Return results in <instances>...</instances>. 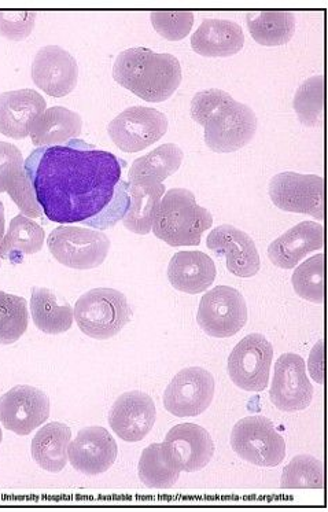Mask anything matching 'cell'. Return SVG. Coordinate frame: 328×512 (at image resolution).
I'll return each instance as SVG.
<instances>
[{
    "label": "cell",
    "instance_id": "14",
    "mask_svg": "<svg viewBox=\"0 0 328 512\" xmlns=\"http://www.w3.org/2000/svg\"><path fill=\"white\" fill-rule=\"evenodd\" d=\"M269 397L271 403L283 412H298L311 405L313 388L307 375V364L301 356L285 353L276 360Z\"/></svg>",
    "mask_w": 328,
    "mask_h": 512
},
{
    "label": "cell",
    "instance_id": "34",
    "mask_svg": "<svg viewBox=\"0 0 328 512\" xmlns=\"http://www.w3.org/2000/svg\"><path fill=\"white\" fill-rule=\"evenodd\" d=\"M294 110L307 127H322L324 117V77L313 76L304 81L294 97Z\"/></svg>",
    "mask_w": 328,
    "mask_h": 512
},
{
    "label": "cell",
    "instance_id": "19",
    "mask_svg": "<svg viewBox=\"0 0 328 512\" xmlns=\"http://www.w3.org/2000/svg\"><path fill=\"white\" fill-rule=\"evenodd\" d=\"M157 419L156 404L149 394L134 390L124 393L109 412V425L116 436L127 442L145 440Z\"/></svg>",
    "mask_w": 328,
    "mask_h": 512
},
{
    "label": "cell",
    "instance_id": "11",
    "mask_svg": "<svg viewBox=\"0 0 328 512\" xmlns=\"http://www.w3.org/2000/svg\"><path fill=\"white\" fill-rule=\"evenodd\" d=\"M167 131V116L145 106L125 109L108 127L110 139L125 153L145 150L160 141Z\"/></svg>",
    "mask_w": 328,
    "mask_h": 512
},
{
    "label": "cell",
    "instance_id": "22",
    "mask_svg": "<svg viewBox=\"0 0 328 512\" xmlns=\"http://www.w3.org/2000/svg\"><path fill=\"white\" fill-rule=\"evenodd\" d=\"M324 228L320 223L302 221L269 245L268 257L282 270L296 268L309 253L322 250Z\"/></svg>",
    "mask_w": 328,
    "mask_h": 512
},
{
    "label": "cell",
    "instance_id": "35",
    "mask_svg": "<svg viewBox=\"0 0 328 512\" xmlns=\"http://www.w3.org/2000/svg\"><path fill=\"white\" fill-rule=\"evenodd\" d=\"M283 489H323L324 467L311 455H298L285 467L280 481Z\"/></svg>",
    "mask_w": 328,
    "mask_h": 512
},
{
    "label": "cell",
    "instance_id": "2",
    "mask_svg": "<svg viewBox=\"0 0 328 512\" xmlns=\"http://www.w3.org/2000/svg\"><path fill=\"white\" fill-rule=\"evenodd\" d=\"M121 87L146 102H164L182 83V66L175 55L157 54L146 47L123 51L113 66Z\"/></svg>",
    "mask_w": 328,
    "mask_h": 512
},
{
    "label": "cell",
    "instance_id": "7",
    "mask_svg": "<svg viewBox=\"0 0 328 512\" xmlns=\"http://www.w3.org/2000/svg\"><path fill=\"white\" fill-rule=\"evenodd\" d=\"M205 143L215 153H234L249 145L256 135L257 117L245 103L228 97L206 120Z\"/></svg>",
    "mask_w": 328,
    "mask_h": 512
},
{
    "label": "cell",
    "instance_id": "1",
    "mask_svg": "<svg viewBox=\"0 0 328 512\" xmlns=\"http://www.w3.org/2000/svg\"><path fill=\"white\" fill-rule=\"evenodd\" d=\"M36 201L57 224H84L105 231L130 209L127 162L81 139L38 147L24 164Z\"/></svg>",
    "mask_w": 328,
    "mask_h": 512
},
{
    "label": "cell",
    "instance_id": "29",
    "mask_svg": "<svg viewBox=\"0 0 328 512\" xmlns=\"http://www.w3.org/2000/svg\"><path fill=\"white\" fill-rule=\"evenodd\" d=\"M33 323L43 333L57 335L72 329L75 312L50 289L35 287L31 296Z\"/></svg>",
    "mask_w": 328,
    "mask_h": 512
},
{
    "label": "cell",
    "instance_id": "27",
    "mask_svg": "<svg viewBox=\"0 0 328 512\" xmlns=\"http://www.w3.org/2000/svg\"><path fill=\"white\" fill-rule=\"evenodd\" d=\"M72 430L65 423L51 422L42 427L32 440V458L40 469L60 473L68 464V447Z\"/></svg>",
    "mask_w": 328,
    "mask_h": 512
},
{
    "label": "cell",
    "instance_id": "26",
    "mask_svg": "<svg viewBox=\"0 0 328 512\" xmlns=\"http://www.w3.org/2000/svg\"><path fill=\"white\" fill-rule=\"evenodd\" d=\"M167 193L164 184L153 180H131L128 182L130 194V209L123 217V224L131 232L138 235H147L153 227L161 198Z\"/></svg>",
    "mask_w": 328,
    "mask_h": 512
},
{
    "label": "cell",
    "instance_id": "16",
    "mask_svg": "<svg viewBox=\"0 0 328 512\" xmlns=\"http://www.w3.org/2000/svg\"><path fill=\"white\" fill-rule=\"evenodd\" d=\"M117 442L105 427L91 426L80 430L70 441L68 459L79 473L95 477L106 473L116 463Z\"/></svg>",
    "mask_w": 328,
    "mask_h": 512
},
{
    "label": "cell",
    "instance_id": "13",
    "mask_svg": "<svg viewBox=\"0 0 328 512\" xmlns=\"http://www.w3.org/2000/svg\"><path fill=\"white\" fill-rule=\"evenodd\" d=\"M50 418L46 393L28 385H18L0 397V422L17 436H29Z\"/></svg>",
    "mask_w": 328,
    "mask_h": 512
},
{
    "label": "cell",
    "instance_id": "33",
    "mask_svg": "<svg viewBox=\"0 0 328 512\" xmlns=\"http://www.w3.org/2000/svg\"><path fill=\"white\" fill-rule=\"evenodd\" d=\"M29 312L25 298L0 292V345H11L28 330Z\"/></svg>",
    "mask_w": 328,
    "mask_h": 512
},
{
    "label": "cell",
    "instance_id": "38",
    "mask_svg": "<svg viewBox=\"0 0 328 512\" xmlns=\"http://www.w3.org/2000/svg\"><path fill=\"white\" fill-rule=\"evenodd\" d=\"M35 22L33 11H0V35L13 42H21L31 35Z\"/></svg>",
    "mask_w": 328,
    "mask_h": 512
},
{
    "label": "cell",
    "instance_id": "40",
    "mask_svg": "<svg viewBox=\"0 0 328 512\" xmlns=\"http://www.w3.org/2000/svg\"><path fill=\"white\" fill-rule=\"evenodd\" d=\"M2 441H3V433H2V429H0V444H2Z\"/></svg>",
    "mask_w": 328,
    "mask_h": 512
},
{
    "label": "cell",
    "instance_id": "12",
    "mask_svg": "<svg viewBox=\"0 0 328 512\" xmlns=\"http://www.w3.org/2000/svg\"><path fill=\"white\" fill-rule=\"evenodd\" d=\"M215 378L201 367L178 372L164 392V407L178 418H194L204 414L215 397Z\"/></svg>",
    "mask_w": 328,
    "mask_h": 512
},
{
    "label": "cell",
    "instance_id": "6",
    "mask_svg": "<svg viewBox=\"0 0 328 512\" xmlns=\"http://www.w3.org/2000/svg\"><path fill=\"white\" fill-rule=\"evenodd\" d=\"M231 447L239 458L259 467H276L286 458L285 438L265 416H248L234 426Z\"/></svg>",
    "mask_w": 328,
    "mask_h": 512
},
{
    "label": "cell",
    "instance_id": "23",
    "mask_svg": "<svg viewBox=\"0 0 328 512\" xmlns=\"http://www.w3.org/2000/svg\"><path fill=\"white\" fill-rule=\"evenodd\" d=\"M245 44L241 25L234 21L208 18L191 36L195 53L208 58H226L238 54Z\"/></svg>",
    "mask_w": 328,
    "mask_h": 512
},
{
    "label": "cell",
    "instance_id": "30",
    "mask_svg": "<svg viewBox=\"0 0 328 512\" xmlns=\"http://www.w3.org/2000/svg\"><path fill=\"white\" fill-rule=\"evenodd\" d=\"M246 22L252 38L265 47L283 46L296 32V16L290 11H254Z\"/></svg>",
    "mask_w": 328,
    "mask_h": 512
},
{
    "label": "cell",
    "instance_id": "4",
    "mask_svg": "<svg viewBox=\"0 0 328 512\" xmlns=\"http://www.w3.org/2000/svg\"><path fill=\"white\" fill-rule=\"evenodd\" d=\"M75 319L79 329L94 340H110L131 322L132 308L119 290L94 289L77 300Z\"/></svg>",
    "mask_w": 328,
    "mask_h": 512
},
{
    "label": "cell",
    "instance_id": "10",
    "mask_svg": "<svg viewBox=\"0 0 328 512\" xmlns=\"http://www.w3.org/2000/svg\"><path fill=\"white\" fill-rule=\"evenodd\" d=\"M269 197L282 211L324 219V182L322 176L283 172L269 183Z\"/></svg>",
    "mask_w": 328,
    "mask_h": 512
},
{
    "label": "cell",
    "instance_id": "3",
    "mask_svg": "<svg viewBox=\"0 0 328 512\" xmlns=\"http://www.w3.org/2000/svg\"><path fill=\"white\" fill-rule=\"evenodd\" d=\"M212 224V213L197 204L190 190L171 189L161 198L151 231L172 248L198 246Z\"/></svg>",
    "mask_w": 328,
    "mask_h": 512
},
{
    "label": "cell",
    "instance_id": "20",
    "mask_svg": "<svg viewBox=\"0 0 328 512\" xmlns=\"http://www.w3.org/2000/svg\"><path fill=\"white\" fill-rule=\"evenodd\" d=\"M24 157L18 147L0 142V193H7L16 202L22 215L29 219L42 217L43 209L36 201L35 191L24 168Z\"/></svg>",
    "mask_w": 328,
    "mask_h": 512
},
{
    "label": "cell",
    "instance_id": "28",
    "mask_svg": "<svg viewBox=\"0 0 328 512\" xmlns=\"http://www.w3.org/2000/svg\"><path fill=\"white\" fill-rule=\"evenodd\" d=\"M44 239L43 228L21 213L11 220L9 230L0 242V259L21 264L25 257L43 249Z\"/></svg>",
    "mask_w": 328,
    "mask_h": 512
},
{
    "label": "cell",
    "instance_id": "17",
    "mask_svg": "<svg viewBox=\"0 0 328 512\" xmlns=\"http://www.w3.org/2000/svg\"><path fill=\"white\" fill-rule=\"evenodd\" d=\"M32 80L50 97H66L77 86L79 65L62 47L46 46L33 58Z\"/></svg>",
    "mask_w": 328,
    "mask_h": 512
},
{
    "label": "cell",
    "instance_id": "39",
    "mask_svg": "<svg viewBox=\"0 0 328 512\" xmlns=\"http://www.w3.org/2000/svg\"><path fill=\"white\" fill-rule=\"evenodd\" d=\"M5 206H3L2 201H0V242H2L3 237H5Z\"/></svg>",
    "mask_w": 328,
    "mask_h": 512
},
{
    "label": "cell",
    "instance_id": "18",
    "mask_svg": "<svg viewBox=\"0 0 328 512\" xmlns=\"http://www.w3.org/2000/svg\"><path fill=\"white\" fill-rule=\"evenodd\" d=\"M206 246L216 256L226 257L227 268L239 278H252L260 271L261 261L256 243L239 228L223 224L210 231Z\"/></svg>",
    "mask_w": 328,
    "mask_h": 512
},
{
    "label": "cell",
    "instance_id": "25",
    "mask_svg": "<svg viewBox=\"0 0 328 512\" xmlns=\"http://www.w3.org/2000/svg\"><path fill=\"white\" fill-rule=\"evenodd\" d=\"M81 130L83 119L79 113L54 106L40 114L29 136L36 147L64 146L72 139L79 138Z\"/></svg>",
    "mask_w": 328,
    "mask_h": 512
},
{
    "label": "cell",
    "instance_id": "31",
    "mask_svg": "<svg viewBox=\"0 0 328 512\" xmlns=\"http://www.w3.org/2000/svg\"><path fill=\"white\" fill-rule=\"evenodd\" d=\"M184 158L183 150L175 143H167L134 161L128 180H153L162 183L179 171Z\"/></svg>",
    "mask_w": 328,
    "mask_h": 512
},
{
    "label": "cell",
    "instance_id": "32",
    "mask_svg": "<svg viewBox=\"0 0 328 512\" xmlns=\"http://www.w3.org/2000/svg\"><path fill=\"white\" fill-rule=\"evenodd\" d=\"M139 480L150 489H169L179 481L180 471L169 459L162 444H151L140 456Z\"/></svg>",
    "mask_w": 328,
    "mask_h": 512
},
{
    "label": "cell",
    "instance_id": "37",
    "mask_svg": "<svg viewBox=\"0 0 328 512\" xmlns=\"http://www.w3.org/2000/svg\"><path fill=\"white\" fill-rule=\"evenodd\" d=\"M150 20L162 38L179 42L187 38L193 29L194 14L191 11H153Z\"/></svg>",
    "mask_w": 328,
    "mask_h": 512
},
{
    "label": "cell",
    "instance_id": "36",
    "mask_svg": "<svg viewBox=\"0 0 328 512\" xmlns=\"http://www.w3.org/2000/svg\"><path fill=\"white\" fill-rule=\"evenodd\" d=\"M291 281L298 296L313 304H323L324 254H316L305 263L298 265Z\"/></svg>",
    "mask_w": 328,
    "mask_h": 512
},
{
    "label": "cell",
    "instance_id": "8",
    "mask_svg": "<svg viewBox=\"0 0 328 512\" xmlns=\"http://www.w3.org/2000/svg\"><path fill=\"white\" fill-rule=\"evenodd\" d=\"M197 322L209 337H234L248 323V305L238 290L217 286L199 302Z\"/></svg>",
    "mask_w": 328,
    "mask_h": 512
},
{
    "label": "cell",
    "instance_id": "24",
    "mask_svg": "<svg viewBox=\"0 0 328 512\" xmlns=\"http://www.w3.org/2000/svg\"><path fill=\"white\" fill-rule=\"evenodd\" d=\"M217 275L215 261L204 252H179L172 257L168 279L179 292L204 293L210 289Z\"/></svg>",
    "mask_w": 328,
    "mask_h": 512
},
{
    "label": "cell",
    "instance_id": "15",
    "mask_svg": "<svg viewBox=\"0 0 328 512\" xmlns=\"http://www.w3.org/2000/svg\"><path fill=\"white\" fill-rule=\"evenodd\" d=\"M162 445L180 473H197L205 469L215 455L210 433L194 423L172 427Z\"/></svg>",
    "mask_w": 328,
    "mask_h": 512
},
{
    "label": "cell",
    "instance_id": "9",
    "mask_svg": "<svg viewBox=\"0 0 328 512\" xmlns=\"http://www.w3.org/2000/svg\"><path fill=\"white\" fill-rule=\"evenodd\" d=\"M274 346L263 334H250L239 341L228 357V374L239 389L260 393L268 388Z\"/></svg>",
    "mask_w": 328,
    "mask_h": 512
},
{
    "label": "cell",
    "instance_id": "21",
    "mask_svg": "<svg viewBox=\"0 0 328 512\" xmlns=\"http://www.w3.org/2000/svg\"><path fill=\"white\" fill-rule=\"evenodd\" d=\"M44 110L46 101L35 90L3 92L0 94V134L16 141L27 138Z\"/></svg>",
    "mask_w": 328,
    "mask_h": 512
},
{
    "label": "cell",
    "instance_id": "5",
    "mask_svg": "<svg viewBox=\"0 0 328 512\" xmlns=\"http://www.w3.org/2000/svg\"><path fill=\"white\" fill-rule=\"evenodd\" d=\"M54 259L72 270H94L108 257L110 239L99 230L76 226L54 228L47 238Z\"/></svg>",
    "mask_w": 328,
    "mask_h": 512
}]
</instances>
